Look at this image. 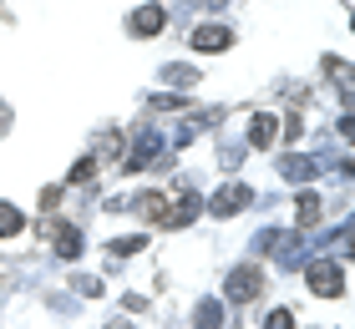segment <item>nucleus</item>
<instances>
[{"label":"nucleus","mask_w":355,"mask_h":329,"mask_svg":"<svg viewBox=\"0 0 355 329\" xmlns=\"http://www.w3.org/2000/svg\"><path fill=\"white\" fill-rule=\"evenodd\" d=\"M340 269H335V263H310V289L315 294H325V299H335V294H340Z\"/></svg>","instance_id":"1"},{"label":"nucleus","mask_w":355,"mask_h":329,"mask_svg":"<svg viewBox=\"0 0 355 329\" xmlns=\"http://www.w3.org/2000/svg\"><path fill=\"white\" fill-rule=\"evenodd\" d=\"M249 142L254 147H274V142H279V122H274V117H254L249 122Z\"/></svg>","instance_id":"8"},{"label":"nucleus","mask_w":355,"mask_h":329,"mask_svg":"<svg viewBox=\"0 0 355 329\" xmlns=\"http://www.w3.org/2000/svg\"><path fill=\"white\" fill-rule=\"evenodd\" d=\"M310 172H315V162H304V157H289V162H284V177H289V183H304Z\"/></svg>","instance_id":"11"},{"label":"nucleus","mask_w":355,"mask_h":329,"mask_svg":"<svg viewBox=\"0 0 355 329\" xmlns=\"http://www.w3.org/2000/svg\"><path fill=\"white\" fill-rule=\"evenodd\" d=\"M264 329H295V314H289V309H274V314L264 319Z\"/></svg>","instance_id":"13"},{"label":"nucleus","mask_w":355,"mask_h":329,"mask_svg":"<svg viewBox=\"0 0 355 329\" xmlns=\"http://www.w3.org/2000/svg\"><path fill=\"white\" fill-rule=\"evenodd\" d=\"M142 249V238H112V258H132Z\"/></svg>","instance_id":"12"},{"label":"nucleus","mask_w":355,"mask_h":329,"mask_svg":"<svg viewBox=\"0 0 355 329\" xmlns=\"http://www.w3.org/2000/svg\"><path fill=\"white\" fill-rule=\"evenodd\" d=\"M51 243H56L61 258H76V254H82V233H76V228H67V223L51 228Z\"/></svg>","instance_id":"5"},{"label":"nucleus","mask_w":355,"mask_h":329,"mask_svg":"<svg viewBox=\"0 0 355 329\" xmlns=\"http://www.w3.org/2000/svg\"><path fill=\"white\" fill-rule=\"evenodd\" d=\"M21 228H26V218H21V213H15L10 203H0V238H10V233H21Z\"/></svg>","instance_id":"10"},{"label":"nucleus","mask_w":355,"mask_h":329,"mask_svg":"<svg viewBox=\"0 0 355 329\" xmlns=\"http://www.w3.org/2000/svg\"><path fill=\"white\" fill-rule=\"evenodd\" d=\"M295 208H300V218H295L300 228H315L320 218H325V203H320V193H300V203H295Z\"/></svg>","instance_id":"7"},{"label":"nucleus","mask_w":355,"mask_h":329,"mask_svg":"<svg viewBox=\"0 0 355 329\" xmlns=\"http://www.w3.org/2000/svg\"><path fill=\"white\" fill-rule=\"evenodd\" d=\"M193 46L198 51H223V46H234V30L229 26H198L193 30Z\"/></svg>","instance_id":"3"},{"label":"nucleus","mask_w":355,"mask_h":329,"mask_svg":"<svg viewBox=\"0 0 355 329\" xmlns=\"http://www.w3.org/2000/svg\"><path fill=\"white\" fill-rule=\"evenodd\" d=\"M229 294H234V299H254V294H259V269H234Z\"/></svg>","instance_id":"6"},{"label":"nucleus","mask_w":355,"mask_h":329,"mask_svg":"<svg viewBox=\"0 0 355 329\" xmlns=\"http://www.w3.org/2000/svg\"><path fill=\"white\" fill-rule=\"evenodd\" d=\"M92 172H96V157H82V162H76V168H71V183H87Z\"/></svg>","instance_id":"14"},{"label":"nucleus","mask_w":355,"mask_h":329,"mask_svg":"<svg viewBox=\"0 0 355 329\" xmlns=\"http://www.w3.org/2000/svg\"><path fill=\"white\" fill-rule=\"evenodd\" d=\"M163 26H168V15L157 10V6H142V10L132 15V36H157Z\"/></svg>","instance_id":"4"},{"label":"nucleus","mask_w":355,"mask_h":329,"mask_svg":"<svg viewBox=\"0 0 355 329\" xmlns=\"http://www.w3.org/2000/svg\"><path fill=\"white\" fill-rule=\"evenodd\" d=\"M112 329H132V324H112Z\"/></svg>","instance_id":"15"},{"label":"nucleus","mask_w":355,"mask_h":329,"mask_svg":"<svg viewBox=\"0 0 355 329\" xmlns=\"http://www.w3.org/2000/svg\"><path fill=\"white\" fill-rule=\"evenodd\" d=\"M137 213H142V218H157V223H163V213H168V197H163V193H148V197H137Z\"/></svg>","instance_id":"9"},{"label":"nucleus","mask_w":355,"mask_h":329,"mask_svg":"<svg viewBox=\"0 0 355 329\" xmlns=\"http://www.w3.org/2000/svg\"><path fill=\"white\" fill-rule=\"evenodd\" d=\"M244 208H249V188L244 183H229L214 197V213H223V218H234V213H244Z\"/></svg>","instance_id":"2"}]
</instances>
